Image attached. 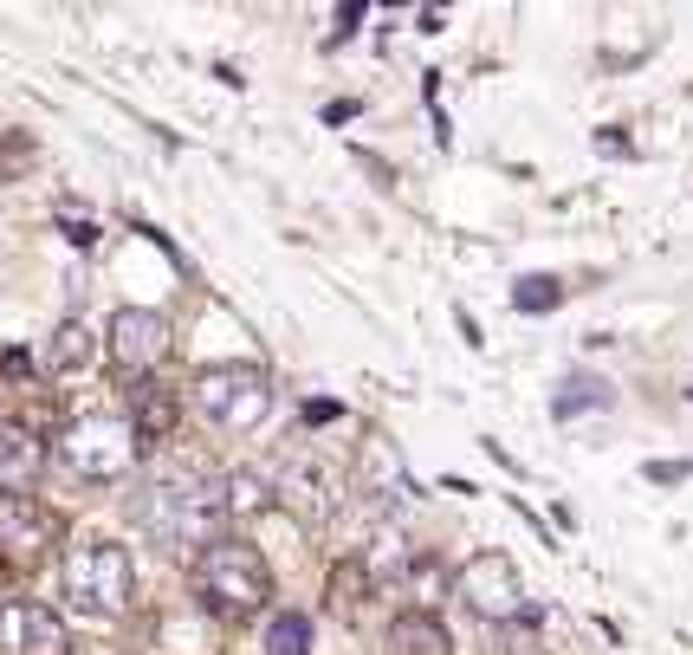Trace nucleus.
<instances>
[{
	"mask_svg": "<svg viewBox=\"0 0 693 655\" xmlns=\"http://www.w3.org/2000/svg\"><path fill=\"white\" fill-rule=\"evenodd\" d=\"M59 234H66L72 247H98V228H91V221H72V215H59Z\"/></svg>",
	"mask_w": 693,
	"mask_h": 655,
	"instance_id": "22",
	"label": "nucleus"
},
{
	"mask_svg": "<svg viewBox=\"0 0 693 655\" xmlns=\"http://www.w3.org/2000/svg\"><path fill=\"white\" fill-rule=\"evenodd\" d=\"M454 597L486 623L525 617V578H519V565L505 552H473L461 572H454Z\"/></svg>",
	"mask_w": 693,
	"mask_h": 655,
	"instance_id": "9",
	"label": "nucleus"
},
{
	"mask_svg": "<svg viewBox=\"0 0 693 655\" xmlns=\"http://www.w3.org/2000/svg\"><path fill=\"white\" fill-rule=\"evenodd\" d=\"M221 494H228V519H247V513H260L272 500V480L240 467V474H221Z\"/></svg>",
	"mask_w": 693,
	"mask_h": 655,
	"instance_id": "18",
	"label": "nucleus"
},
{
	"mask_svg": "<svg viewBox=\"0 0 693 655\" xmlns=\"http://www.w3.org/2000/svg\"><path fill=\"white\" fill-rule=\"evenodd\" d=\"M175 416H182L175 389H162V384L130 389V423H137V435H143V448H162V441L175 435Z\"/></svg>",
	"mask_w": 693,
	"mask_h": 655,
	"instance_id": "14",
	"label": "nucleus"
},
{
	"mask_svg": "<svg viewBox=\"0 0 693 655\" xmlns=\"http://www.w3.org/2000/svg\"><path fill=\"white\" fill-rule=\"evenodd\" d=\"M272 500L285 506V513H299L305 526H324V519H338V506H344V474L338 462H324V455H285L279 474H272Z\"/></svg>",
	"mask_w": 693,
	"mask_h": 655,
	"instance_id": "8",
	"label": "nucleus"
},
{
	"mask_svg": "<svg viewBox=\"0 0 693 655\" xmlns=\"http://www.w3.org/2000/svg\"><path fill=\"white\" fill-rule=\"evenodd\" d=\"M642 474H649V480H661V487H674V480H687V474H693V462H649Z\"/></svg>",
	"mask_w": 693,
	"mask_h": 655,
	"instance_id": "21",
	"label": "nucleus"
},
{
	"mask_svg": "<svg viewBox=\"0 0 693 655\" xmlns=\"http://www.w3.org/2000/svg\"><path fill=\"white\" fill-rule=\"evenodd\" d=\"M46 377H78V370H91L98 364V331L84 325V318H66L52 338H46Z\"/></svg>",
	"mask_w": 693,
	"mask_h": 655,
	"instance_id": "13",
	"label": "nucleus"
},
{
	"mask_svg": "<svg viewBox=\"0 0 693 655\" xmlns=\"http://www.w3.org/2000/svg\"><path fill=\"white\" fill-rule=\"evenodd\" d=\"M0 370H7V377H20V370H33V357H27V350H7V357H0Z\"/></svg>",
	"mask_w": 693,
	"mask_h": 655,
	"instance_id": "24",
	"label": "nucleus"
},
{
	"mask_svg": "<svg viewBox=\"0 0 693 655\" xmlns=\"http://www.w3.org/2000/svg\"><path fill=\"white\" fill-rule=\"evenodd\" d=\"M189 396L221 435H253L272 416V377L260 364H208V370H194Z\"/></svg>",
	"mask_w": 693,
	"mask_h": 655,
	"instance_id": "5",
	"label": "nucleus"
},
{
	"mask_svg": "<svg viewBox=\"0 0 693 655\" xmlns=\"http://www.w3.org/2000/svg\"><path fill=\"white\" fill-rule=\"evenodd\" d=\"M189 584L201 597V611L221 623H247L272 604V565L260 558L253 539H233V533H221L208 552H194Z\"/></svg>",
	"mask_w": 693,
	"mask_h": 655,
	"instance_id": "2",
	"label": "nucleus"
},
{
	"mask_svg": "<svg viewBox=\"0 0 693 655\" xmlns=\"http://www.w3.org/2000/svg\"><path fill=\"white\" fill-rule=\"evenodd\" d=\"M59 539H66V519L39 494H0V565L7 572H39Z\"/></svg>",
	"mask_w": 693,
	"mask_h": 655,
	"instance_id": "7",
	"label": "nucleus"
},
{
	"mask_svg": "<svg viewBox=\"0 0 693 655\" xmlns=\"http://www.w3.org/2000/svg\"><path fill=\"white\" fill-rule=\"evenodd\" d=\"M383 655H454V636H448V623L434 611H402L389 623Z\"/></svg>",
	"mask_w": 693,
	"mask_h": 655,
	"instance_id": "12",
	"label": "nucleus"
},
{
	"mask_svg": "<svg viewBox=\"0 0 693 655\" xmlns=\"http://www.w3.org/2000/svg\"><path fill=\"white\" fill-rule=\"evenodd\" d=\"M363 13H370V7H363V0H350L344 13H338V33H331V39H350V33H356V20H363Z\"/></svg>",
	"mask_w": 693,
	"mask_h": 655,
	"instance_id": "23",
	"label": "nucleus"
},
{
	"mask_svg": "<svg viewBox=\"0 0 693 655\" xmlns=\"http://www.w3.org/2000/svg\"><path fill=\"white\" fill-rule=\"evenodd\" d=\"M344 416V403H331V396H311L305 409H299V423L305 428H324V423H338Z\"/></svg>",
	"mask_w": 693,
	"mask_h": 655,
	"instance_id": "20",
	"label": "nucleus"
},
{
	"mask_svg": "<svg viewBox=\"0 0 693 655\" xmlns=\"http://www.w3.org/2000/svg\"><path fill=\"white\" fill-rule=\"evenodd\" d=\"M137 533H150L162 552H208L228 526V494H221V474L208 467H162L137 487L130 500Z\"/></svg>",
	"mask_w": 693,
	"mask_h": 655,
	"instance_id": "1",
	"label": "nucleus"
},
{
	"mask_svg": "<svg viewBox=\"0 0 693 655\" xmlns=\"http://www.w3.org/2000/svg\"><path fill=\"white\" fill-rule=\"evenodd\" d=\"M46 474V441L33 423H0V494H33Z\"/></svg>",
	"mask_w": 693,
	"mask_h": 655,
	"instance_id": "11",
	"label": "nucleus"
},
{
	"mask_svg": "<svg viewBox=\"0 0 693 655\" xmlns=\"http://www.w3.org/2000/svg\"><path fill=\"white\" fill-rule=\"evenodd\" d=\"M363 494H376L383 506L409 500V474H402V462H395V448H389L383 435L363 441Z\"/></svg>",
	"mask_w": 693,
	"mask_h": 655,
	"instance_id": "15",
	"label": "nucleus"
},
{
	"mask_svg": "<svg viewBox=\"0 0 693 655\" xmlns=\"http://www.w3.org/2000/svg\"><path fill=\"white\" fill-rule=\"evenodd\" d=\"M66 597L84 617H123L137 604V565L117 539L66 545Z\"/></svg>",
	"mask_w": 693,
	"mask_h": 655,
	"instance_id": "4",
	"label": "nucleus"
},
{
	"mask_svg": "<svg viewBox=\"0 0 693 655\" xmlns=\"http://www.w3.org/2000/svg\"><path fill=\"white\" fill-rule=\"evenodd\" d=\"M52 462L66 467L84 487H117L130 467L143 462V435L130 416H111V409H91V416H72L52 441Z\"/></svg>",
	"mask_w": 693,
	"mask_h": 655,
	"instance_id": "3",
	"label": "nucleus"
},
{
	"mask_svg": "<svg viewBox=\"0 0 693 655\" xmlns=\"http://www.w3.org/2000/svg\"><path fill=\"white\" fill-rule=\"evenodd\" d=\"M0 655H72V636H66L59 611L13 597V604H0Z\"/></svg>",
	"mask_w": 693,
	"mask_h": 655,
	"instance_id": "10",
	"label": "nucleus"
},
{
	"mask_svg": "<svg viewBox=\"0 0 693 655\" xmlns=\"http://www.w3.org/2000/svg\"><path fill=\"white\" fill-rule=\"evenodd\" d=\"M111 370H117V384L123 389H137V384H155V370L169 364V350H175V325L162 318V311L150 306H123L111 318Z\"/></svg>",
	"mask_w": 693,
	"mask_h": 655,
	"instance_id": "6",
	"label": "nucleus"
},
{
	"mask_svg": "<svg viewBox=\"0 0 693 655\" xmlns=\"http://www.w3.org/2000/svg\"><path fill=\"white\" fill-rule=\"evenodd\" d=\"M558 306H564V279H551V272H525L512 286V311H525V318H544Z\"/></svg>",
	"mask_w": 693,
	"mask_h": 655,
	"instance_id": "17",
	"label": "nucleus"
},
{
	"mask_svg": "<svg viewBox=\"0 0 693 655\" xmlns=\"http://www.w3.org/2000/svg\"><path fill=\"white\" fill-rule=\"evenodd\" d=\"M590 409H616V389L603 384V377H590V370H571V377L558 384V396H551V416H558V423H578Z\"/></svg>",
	"mask_w": 693,
	"mask_h": 655,
	"instance_id": "16",
	"label": "nucleus"
},
{
	"mask_svg": "<svg viewBox=\"0 0 693 655\" xmlns=\"http://www.w3.org/2000/svg\"><path fill=\"white\" fill-rule=\"evenodd\" d=\"M267 655H311V617L305 611H279L267 623Z\"/></svg>",
	"mask_w": 693,
	"mask_h": 655,
	"instance_id": "19",
	"label": "nucleus"
}]
</instances>
